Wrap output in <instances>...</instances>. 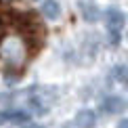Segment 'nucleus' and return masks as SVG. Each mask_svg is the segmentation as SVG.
I'll return each instance as SVG.
<instances>
[{
    "label": "nucleus",
    "mask_w": 128,
    "mask_h": 128,
    "mask_svg": "<svg viewBox=\"0 0 128 128\" xmlns=\"http://www.w3.org/2000/svg\"><path fill=\"white\" fill-rule=\"evenodd\" d=\"M25 128H42V126H38V124H28Z\"/></svg>",
    "instance_id": "9b49d317"
},
{
    "label": "nucleus",
    "mask_w": 128,
    "mask_h": 128,
    "mask_svg": "<svg viewBox=\"0 0 128 128\" xmlns=\"http://www.w3.org/2000/svg\"><path fill=\"white\" fill-rule=\"evenodd\" d=\"M80 10H82V17L86 19V21H90V23L99 21V17H101L99 8L94 6L92 2H80Z\"/></svg>",
    "instance_id": "423d86ee"
},
{
    "label": "nucleus",
    "mask_w": 128,
    "mask_h": 128,
    "mask_svg": "<svg viewBox=\"0 0 128 128\" xmlns=\"http://www.w3.org/2000/svg\"><path fill=\"white\" fill-rule=\"evenodd\" d=\"M124 84H126V90H128V78H126V80H124Z\"/></svg>",
    "instance_id": "f8f14e48"
},
{
    "label": "nucleus",
    "mask_w": 128,
    "mask_h": 128,
    "mask_svg": "<svg viewBox=\"0 0 128 128\" xmlns=\"http://www.w3.org/2000/svg\"><path fill=\"white\" fill-rule=\"evenodd\" d=\"M118 128H128V118H126V120H122L120 124H118Z\"/></svg>",
    "instance_id": "9d476101"
},
{
    "label": "nucleus",
    "mask_w": 128,
    "mask_h": 128,
    "mask_svg": "<svg viewBox=\"0 0 128 128\" xmlns=\"http://www.w3.org/2000/svg\"><path fill=\"white\" fill-rule=\"evenodd\" d=\"M105 17H107V28L109 30H120L124 25V21H126V15L120 8H109L105 13Z\"/></svg>",
    "instance_id": "20e7f679"
},
{
    "label": "nucleus",
    "mask_w": 128,
    "mask_h": 128,
    "mask_svg": "<svg viewBox=\"0 0 128 128\" xmlns=\"http://www.w3.org/2000/svg\"><path fill=\"white\" fill-rule=\"evenodd\" d=\"M42 15H44L46 19H59L61 15V6L57 0H44L42 2Z\"/></svg>",
    "instance_id": "39448f33"
},
{
    "label": "nucleus",
    "mask_w": 128,
    "mask_h": 128,
    "mask_svg": "<svg viewBox=\"0 0 128 128\" xmlns=\"http://www.w3.org/2000/svg\"><path fill=\"white\" fill-rule=\"evenodd\" d=\"M76 126L78 128H94L97 126V114L92 109H82L76 116Z\"/></svg>",
    "instance_id": "7ed1b4c3"
},
{
    "label": "nucleus",
    "mask_w": 128,
    "mask_h": 128,
    "mask_svg": "<svg viewBox=\"0 0 128 128\" xmlns=\"http://www.w3.org/2000/svg\"><path fill=\"white\" fill-rule=\"evenodd\" d=\"M30 116L25 114V111H8V122H13V124H28Z\"/></svg>",
    "instance_id": "6e6552de"
},
{
    "label": "nucleus",
    "mask_w": 128,
    "mask_h": 128,
    "mask_svg": "<svg viewBox=\"0 0 128 128\" xmlns=\"http://www.w3.org/2000/svg\"><path fill=\"white\" fill-rule=\"evenodd\" d=\"M28 103H30V109L34 111L36 116H44L46 111H48V103H46L42 97H32Z\"/></svg>",
    "instance_id": "0eeeda50"
},
{
    "label": "nucleus",
    "mask_w": 128,
    "mask_h": 128,
    "mask_svg": "<svg viewBox=\"0 0 128 128\" xmlns=\"http://www.w3.org/2000/svg\"><path fill=\"white\" fill-rule=\"evenodd\" d=\"M4 122H8V111H0V126H2Z\"/></svg>",
    "instance_id": "1a4fd4ad"
},
{
    "label": "nucleus",
    "mask_w": 128,
    "mask_h": 128,
    "mask_svg": "<svg viewBox=\"0 0 128 128\" xmlns=\"http://www.w3.org/2000/svg\"><path fill=\"white\" fill-rule=\"evenodd\" d=\"M28 55H30V46L21 36H4L0 40V57L10 67H21L28 61Z\"/></svg>",
    "instance_id": "f257e3e1"
},
{
    "label": "nucleus",
    "mask_w": 128,
    "mask_h": 128,
    "mask_svg": "<svg viewBox=\"0 0 128 128\" xmlns=\"http://www.w3.org/2000/svg\"><path fill=\"white\" fill-rule=\"evenodd\" d=\"M103 111L105 114H109V116H118V114H122L126 107H128V103L122 97H109V99H105L103 101Z\"/></svg>",
    "instance_id": "f03ea898"
}]
</instances>
